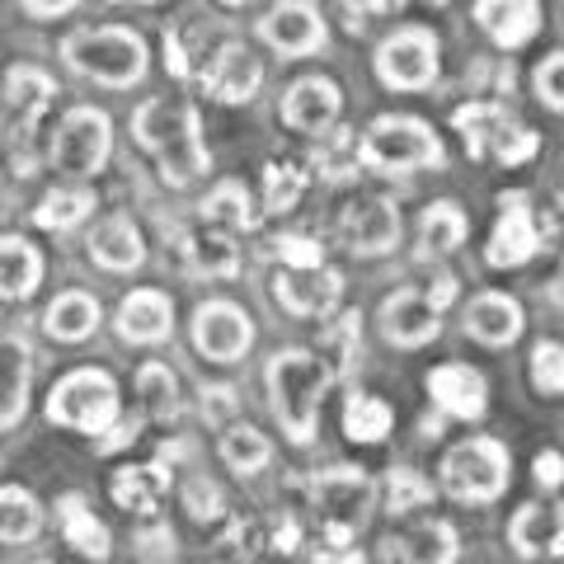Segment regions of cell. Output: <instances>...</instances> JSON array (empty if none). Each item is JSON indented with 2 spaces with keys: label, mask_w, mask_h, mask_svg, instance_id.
Instances as JSON below:
<instances>
[{
  "label": "cell",
  "mask_w": 564,
  "mask_h": 564,
  "mask_svg": "<svg viewBox=\"0 0 564 564\" xmlns=\"http://www.w3.org/2000/svg\"><path fill=\"white\" fill-rule=\"evenodd\" d=\"M339 381L334 367L311 348H278L269 367H263V386H269V410L278 429L288 433V443L306 447L315 429H321V404L329 386Z\"/></svg>",
  "instance_id": "cell-1"
},
{
  "label": "cell",
  "mask_w": 564,
  "mask_h": 564,
  "mask_svg": "<svg viewBox=\"0 0 564 564\" xmlns=\"http://www.w3.org/2000/svg\"><path fill=\"white\" fill-rule=\"evenodd\" d=\"M132 137L141 151L155 155L161 180L170 188H188L193 180H203L212 170V155L203 147L198 109L188 99H147L132 113Z\"/></svg>",
  "instance_id": "cell-2"
},
{
  "label": "cell",
  "mask_w": 564,
  "mask_h": 564,
  "mask_svg": "<svg viewBox=\"0 0 564 564\" xmlns=\"http://www.w3.org/2000/svg\"><path fill=\"white\" fill-rule=\"evenodd\" d=\"M62 57L70 70H80V76L95 85H109V90H132V85L147 76V43H141V33L122 29V24L76 29L62 43Z\"/></svg>",
  "instance_id": "cell-3"
},
{
  "label": "cell",
  "mask_w": 564,
  "mask_h": 564,
  "mask_svg": "<svg viewBox=\"0 0 564 564\" xmlns=\"http://www.w3.org/2000/svg\"><path fill=\"white\" fill-rule=\"evenodd\" d=\"M358 161L377 174H414L443 165V141L423 118L410 113H381L367 122L358 141Z\"/></svg>",
  "instance_id": "cell-4"
},
{
  "label": "cell",
  "mask_w": 564,
  "mask_h": 564,
  "mask_svg": "<svg viewBox=\"0 0 564 564\" xmlns=\"http://www.w3.org/2000/svg\"><path fill=\"white\" fill-rule=\"evenodd\" d=\"M508 480H513V456L499 437H466L456 443L443 466H437V485L456 503H494L503 499Z\"/></svg>",
  "instance_id": "cell-5"
},
{
  "label": "cell",
  "mask_w": 564,
  "mask_h": 564,
  "mask_svg": "<svg viewBox=\"0 0 564 564\" xmlns=\"http://www.w3.org/2000/svg\"><path fill=\"white\" fill-rule=\"evenodd\" d=\"M311 508L329 541H352L377 508V480L362 466H329L311 480Z\"/></svg>",
  "instance_id": "cell-6"
},
{
  "label": "cell",
  "mask_w": 564,
  "mask_h": 564,
  "mask_svg": "<svg viewBox=\"0 0 564 564\" xmlns=\"http://www.w3.org/2000/svg\"><path fill=\"white\" fill-rule=\"evenodd\" d=\"M47 419L70 433H104L118 423V386L99 367H76L47 395Z\"/></svg>",
  "instance_id": "cell-7"
},
{
  "label": "cell",
  "mask_w": 564,
  "mask_h": 564,
  "mask_svg": "<svg viewBox=\"0 0 564 564\" xmlns=\"http://www.w3.org/2000/svg\"><path fill=\"white\" fill-rule=\"evenodd\" d=\"M109 151H113V122L95 104H76L57 137H52V165L70 180H95V174L109 165Z\"/></svg>",
  "instance_id": "cell-8"
},
{
  "label": "cell",
  "mask_w": 564,
  "mask_h": 564,
  "mask_svg": "<svg viewBox=\"0 0 564 564\" xmlns=\"http://www.w3.org/2000/svg\"><path fill=\"white\" fill-rule=\"evenodd\" d=\"M377 80L386 90H429L437 80V39L423 24H404L377 47Z\"/></svg>",
  "instance_id": "cell-9"
},
{
  "label": "cell",
  "mask_w": 564,
  "mask_h": 564,
  "mask_svg": "<svg viewBox=\"0 0 564 564\" xmlns=\"http://www.w3.org/2000/svg\"><path fill=\"white\" fill-rule=\"evenodd\" d=\"M193 334V348L203 352L207 362H240L245 352L254 348V321L250 311L236 306V302H203L188 321Z\"/></svg>",
  "instance_id": "cell-10"
},
{
  "label": "cell",
  "mask_w": 564,
  "mask_h": 564,
  "mask_svg": "<svg viewBox=\"0 0 564 564\" xmlns=\"http://www.w3.org/2000/svg\"><path fill=\"white\" fill-rule=\"evenodd\" d=\"M259 39L278 57H311V52H321L329 43V29L315 0H273V10L259 20Z\"/></svg>",
  "instance_id": "cell-11"
},
{
  "label": "cell",
  "mask_w": 564,
  "mask_h": 564,
  "mask_svg": "<svg viewBox=\"0 0 564 564\" xmlns=\"http://www.w3.org/2000/svg\"><path fill=\"white\" fill-rule=\"evenodd\" d=\"M344 296V273L339 269H282L273 278V302L292 315V321H329Z\"/></svg>",
  "instance_id": "cell-12"
},
{
  "label": "cell",
  "mask_w": 564,
  "mask_h": 564,
  "mask_svg": "<svg viewBox=\"0 0 564 564\" xmlns=\"http://www.w3.org/2000/svg\"><path fill=\"white\" fill-rule=\"evenodd\" d=\"M377 325H381V339L395 344V348H423L443 334V306L429 302V292H414L404 288L395 296H386L381 311H377Z\"/></svg>",
  "instance_id": "cell-13"
},
{
  "label": "cell",
  "mask_w": 564,
  "mask_h": 564,
  "mask_svg": "<svg viewBox=\"0 0 564 564\" xmlns=\"http://www.w3.org/2000/svg\"><path fill=\"white\" fill-rule=\"evenodd\" d=\"M339 240L348 245L352 254H362V259L391 254L395 240H400V212H395V203H386V198H352L339 212Z\"/></svg>",
  "instance_id": "cell-14"
},
{
  "label": "cell",
  "mask_w": 564,
  "mask_h": 564,
  "mask_svg": "<svg viewBox=\"0 0 564 564\" xmlns=\"http://www.w3.org/2000/svg\"><path fill=\"white\" fill-rule=\"evenodd\" d=\"M263 85V66L245 43H221L203 66V90L217 104H250Z\"/></svg>",
  "instance_id": "cell-15"
},
{
  "label": "cell",
  "mask_w": 564,
  "mask_h": 564,
  "mask_svg": "<svg viewBox=\"0 0 564 564\" xmlns=\"http://www.w3.org/2000/svg\"><path fill=\"white\" fill-rule=\"evenodd\" d=\"M339 109H344V90L325 76H302V80L288 85V95H282V122H288L292 132H306V137L329 132Z\"/></svg>",
  "instance_id": "cell-16"
},
{
  "label": "cell",
  "mask_w": 564,
  "mask_h": 564,
  "mask_svg": "<svg viewBox=\"0 0 564 564\" xmlns=\"http://www.w3.org/2000/svg\"><path fill=\"white\" fill-rule=\"evenodd\" d=\"M113 329L122 344H137V348H151V344H165L174 334V302L155 288H137L118 302L113 315Z\"/></svg>",
  "instance_id": "cell-17"
},
{
  "label": "cell",
  "mask_w": 564,
  "mask_h": 564,
  "mask_svg": "<svg viewBox=\"0 0 564 564\" xmlns=\"http://www.w3.org/2000/svg\"><path fill=\"white\" fill-rule=\"evenodd\" d=\"M462 329H466V339L485 344V348H513L527 329V315L508 292H480L466 302Z\"/></svg>",
  "instance_id": "cell-18"
},
{
  "label": "cell",
  "mask_w": 564,
  "mask_h": 564,
  "mask_svg": "<svg viewBox=\"0 0 564 564\" xmlns=\"http://www.w3.org/2000/svg\"><path fill=\"white\" fill-rule=\"evenodd\" d=\"M499 207H503V217L494 226L485 259H489V269H518V263H527L541 250V236L532 226V212H527V193H503Z\"/></svg>",
  "instance_id": "cell-19"
},
{
  "label": "cell",
  "mask_w": 564,
  "mask_h": 564,
  "mask_svg": "<svg viewBox=\"0 0 564 564\" xmlns=\"http://www.w3.org/2000/svg\"><path fill=\"white\" fill-rule=\"evenodd\" d=\"M429 395H433V404L443 414H452V419H480L485 410H489V386H485V377L475 372V367H466V362H443V367H433L429 372Z\"/></svg>",
  "instance_id": "cell-20"
},
{
  "label": "cell",
  "mask_w": 564,
  "mask_h": 564,
  "mask_svg": "<svg viewBox=\"0 0 564 564\" xmlns=\"http://www.w3.org/2000/svg\"><path fill=\"white\" fill-rule=\"evenodd\" d=\"M508 545L522 560H560L564 551V518L555 503H522L508 522Z\"/></svg>",
  "instance_id": "cell-21"
},
{
  "label": "cell",
  "mask_w": 564,
  "mask_h": 564,
  "mask_svg": "<svg viewBox=\"0 0 564 564\" xmlns=\"http://www.w3.org/2000/svg\"><path fill=\"white\" fill-rule=\"evenodd\" d=\"M475 24L489 33L494 47L513 52V47L536 39V29H541V0H480V6H475Z\"/></svg>",
  "instance_id": "cell-22"
},
{
  "label": "cell",
  "mask_w": 564,
  "mask_h": 564,
  "mask_svg": "<svg viewBox=\"0 0 564 564\" xmlns=\"http://www.w3.org/2000/svg\"><path fill=\"white\" fill-rule=\"evenodd\" d=\"M29 381H33V348L20 334H6L0 339V433L24 419Z\"/></svg>",
  "instance_id": "cell-23"
},
{
  "label": "cell",
  "mask_w": 564,
  "mask_h": 564,
  "mask_svg": "<svg viewBox=\"0 0 564 564\" xmlns=\"http://www.w3.org/2000/svg\"><path fill=\"white\" fill-rule=\"evenodd\" d=\"M90 259L99 269L109 273H137L141 263H147V245H141V231L128 212H113V217H104L90 236Z\"/></svg>",
  "instance_id": "cell-24"
},
{
  "label": "cell",
  "mask_w": 564,
  "mask_h": 564,
  "mask_svg": "<svg viewBox=\"0 0 564 564\" xmlns=\"http://www.w3.org/2000/svg\"><path fill=\"white\" fill-rule=\"evenodd\" d=\"M99 321H104L99 302L90 292H80V288L57 292V302H47V311H43V329L57 344H85L99 329Z\"/></svg>",
  "instance_id": "cell-25"
},
{
  "label": "cell",
  "mask_w": 564,
  "mask_h": 564,
  "mask_svg": "<svg viewBox=\"0 0 564 564\" xmlns=\"http://www.w3.org/2000/svg\"><path fill=\"white\" fill-rule=\"evenodd\" d=\"M43 282V254L24 236H0V302H24Z\"/></svg>",
  "instance_id": "cell-26"
},
{
  "label": "cell",
  "mask_w": 564,
  "mask_h": 564,
  "mask_svg": "<svg viewBox=\"0 0 564 564\" xmlns=\"http://www.w3.org/2000/svg\"><path fill=\"white\" fill-rule=\"evenodd\" d=\"M184 259H188L193 273L217 278V282L240 273V250H236L231 231H221V226H198V231H188L184 236Z\"/></svg>",
  "instance_id": "cell-27"
},
{
  "label": "cell",
  "mask_w": 564,
  "mask_h": 564,
  "mask_svg": "<svg viewBox=\"0 0 564 564\" xmlns=\"http://www.w3.org/2000/svg\"><path fill=\"white\" fill-rule=\"evenodd\" d=\"M57 522H62L66 545H76L80 555H90V560H109L113 555L109 527L95 518V508H85V494H66V499H57Z\"/></svg>",
  "instance_id": "cell-28"
},
{
  "label": "cell",
  "mask_w": 564,
  "mask_h": 564,
  "mask_svg": "<svg viewBox=\"0 0 564 564\" xmlns=\"http://www.w3.org/2000/svg\"><path fill=\"white\" fill-rule=\"evenodd\" d=\"M137 400H141V414L155 419V423H174L184 414L180 377H174L165 362H147L137 372Z\"/></svg>",
  "instance_id": "cell-29"
},
{
  "label": "cell",
  "mask_w": 564,
  "mask_h": 564,
  "mask_svg": "<svg viewBox=\"0 0 564 564\" xmlns=\"http://www.w3.org/2000/svg\"><path fill=\"white\" fill-rule=\"evenodd\" d=\"M462 541H456L452 522H419L400 536V560L404 564H456Z\"/></svg>",
  "instance_id": "cell-30"
},
{
  "label": "cell",
  "mask_w": 564,
  "mask_h": 564,
  "mask_svg": "<svg viewBox=\"0 0 564 564\" xmlns=\"http://www.w3.org/2000/svg\"><path fill=\"white\" fill-rule=\"evenodd\" d=\"M203 217L212 226H221V231H254V226H259V207H254L250 188H245L240 180H226V184H217L203 198Z\"/></svg>",
  "instance_id": "cell-31"
},
{
  "label": "cell",
  "mask_w": 564,
  "mask_h": 564,
  "mask_svg": "<svg viewBox=\"0 0 564 564\" xmlns=\"http://www.w3.org/2000/svg\"><path fill=\"white\" fill-rule=\"evenodd\" d=\"M165 489H170L165 466H122L113 475V499L128 508V513H155Z\"/></svg>",
  "instance_id": "cell-32"
},
{
  "label": "cell",
  "mask_w": 564,
  "mask_h": 564,
  "mask_svg": "<svg viewBox=\"0 0 564 564\" xmlns=\"http://www.w3.org/2000/svg\"><path fill=\"white\" fill-rule=\"evenodd\" d=\"M43 532V503L20 485H0V541L24 545Z\"/></svg>",
  "instance_id": "cell-33"
},
{
  "label": "cell",
  "mask_w": 564,
  "mask_h": 564,
  "mask_svg": "<svg viewBox=\"0 0 564 564\" xmlns=\"http://www.w3.org/2000/svg\"><path fill=\"white\" fill-rule=\"evenodd\" d=\"M466 231H470L466 212L456 207V203H447V198L443 203H429V207H423V217H419V240H423V250H429V254L462 250Z\"/></svg>",
  "instance_id": "cell-34"
},
{
  "label": "cell",
  "mask_w": 564,
  "mask_h": 564,
  "mask_svg": "<svg viewBox=\"0 0 564 564\" xmlns=\"http://www.w3.org/2000/svg\"><path fill=\"white\" fill-rule=\"evenodd\" d=\"M221 462L236 475H259L273 462V443L259 429H250V423H226L221 429Z\"/></svg>",
  "instance_id": "cell-35"
},
{
  "label": "cell",
  "mask_w": 564,
  "mask_h": 564,
  "mask_svg": "<svg viewBox=\"0 0 564 564\" xmlns=\"http://www.w3.org/2000/svg\"><path fill=\"white\" fill-rule=\"evenodd\" d=\"M95 212V193L90 188H52L43 193V203L33 207V221L47 226V231H70Z\"/></svg>",
  "instance_id": "cell-36"
},
{
  "label": "cell",
  "mask_w": 564,
  "mask_h": 564,
  "mask_svg": "<svg viewBox=\"0 0 564 564\" xmlns=\"http://www.w3.org/2000/svg\"><path fill=\"white\" fill-rule=\"evenodd\" d=\"M52 95H57V85H52L47 70H39V66H10V70H6V99H10L24 118L43 113L47 104H52Z\"/></svg>",
  "instance_id": "cell-37"
},
{
  "label": "cell",
  "mask_w": 564,
  "mask_h": 564,
  "mask_svg": "<svg viewBox=\"0 0 564 564\" xmlns=\"http://www.w3.org/2000/svg\"><path fill=\"white\" fill-rule=\"evenodd\" d=\"M391 404L377 400V395H352L348 410H344V433L352 437V443H381L386 433H391Z\"/></svg>",
  "instance_id": "cell-38"
},
{
  "label": "cell",
  "mask_w": 564,
  "mask_h": 564,
  "mask_svg": "<svg viewBox=\"0 0 564 564\" xmlns=\"http://www.w3.org/2000/svg\"><path fill=\"white\" fill-rule=\"evenodd\" d=\"M358 339H362V315L358 311H344V315H334V321L325 325V334H321V358L334 367V377H344L348 362L358 358Z\"/></svg>",
  "instance_id": "cell-39"
},
{
  "label": "cell",
  "mask_w": 564,
  "mask_h": 564,
  "mask_svg": "<svg viewBox=\"0 0 564 564\" xmlns=\"http://www.w3.org/2000/svg\"><path fill=\"white\" fill-rule=\"evenodd\" d=\"M306 188V174L288 165V161H269L263 165V212H292L296 198Z\"/></svg>",
  "instance_id": "cell-40"
},
{
  "label": "cell",
  "mask_w": 564,
  "mask_h": 564,
  "mask_svg": "<svg viewBox=\"0 0 564 564\" xmlns=\"http://www.w3.org/2000/svg\"><path fill=\"white\" fill-rule=\"evenodd\" d=\"M433 499V485L423 480L419 470H410V466H395L391 470V480H386V503H391V513L400 518V513H414V508H423Z\"/></svg>",
  "instance_id": "cell-41"
},
{
  "label": "cell",
  "mask_w": 564,
  "mask_h": 564,
  "mask_svg": "<svg viewBox=\"0 0 564 564\" xmlns=\"http://www.w3.org/2000/svg\"><path fill=\"white\" fill-rule=\"evenodd\" d=\"M456 128L466 132L470 155H485L489 137L503 128V109H499V104H470V109H456Z\"/></svg>",
  "instance_id": "cell-42"
},
{
  "label": "cell",
  "mask_w": 564,
  "mask_h": 564,
  "mask_svg": "<svg viewBox=\"0 0 564 564\" xmlns=\"http://www.w3.org/2000/svg\"><path fill=\"white\" fill-rule=\"evenodd\" d=\"M532 386H536L541 395H551V400L564 391V348H560L555 339H551V344L541 339V344L532 348Z\"/></svg>",
  "instance_id": "cell-43"
},
{
  "label": "cell",
  "mask_w": 564,
  "mask_h": 564,
  "mask_svg": "<svg viewBox=\"0 0 564 564\" xmlns=\"http://www.w3.org/2000/svg\"><path fill=\"white\" fill-rule=\"evenodd\" d=\"M321 155H315V165H321L325 174H348V170H358V137H348L344 128L339 132H321Z\"/></svg>",
  "instance_id": "cell-44"
},
{
  "label": "cell",
  "mask_w": 564,
  "mask_h": 564,
  "mask_svg": "<svg viewBox=\"0 0 564 564\" xmlns=\"http://www.w3.org/2000/svg\"><path fill=\"white\" fill-rule=\"evenodd\" d=\"M560 70H564V57H560V52H551V57H545L541 66H536V99L545 104V109H551V113H560L564 109V90H560Z\"/></svg>",
  "instance_id": "cell-45"
},
{
  "label": "cell",
  "mask_w": 564,
  "mask_h": 564,
  "mask_svg": "<svg viewBox=\"0 0 564 564\" xmlns=\"http://www.w3.org/2000/svg\"><path fill=\"white\" fill-rule=\"evenodd\" d=\"M532 151H536V132H527V128H499L494 132V155H499L503 165H518Z\"/></svg>",
  "instance_id": "cell-46"
},
{
  "label": "cell",
  "mask_w": 564,
  "mask_h": 564,
  "mask_svg": "<svg viewBox=\"0 0 564 564\" xmlns=\"http://www.w3.org/2000/svg\"><path fill=\"white\" fill-rule=\"evenodd\" d=\"M278 259L288 263V269H315V263H325V250L306 236H278Z\"/></svg>",
  "instance_id": "cell-47"
},
{
  "label": "cell",
  "mask_w": 564,
  "mask_h": 564,
  "mask_svg": "<svg viewBox=\"0 0 564 564\" xmlns=\"http://www.w3.org/2000/svg\"><path fill=\"white\" fill-rule=\"evenodd\" d=\"M334 6H339L348 33H362V29H367V20H377V14L391 10V0H334Z\"/></svg>",
  "instance_id": "cell-48"
},
{
  "label": "cell",
  "mask_w": 564,
  "mask_h": 564,
  "mask_svg": "<svg viewBox=\"0 0 564 564\" xmlns=\"http://www.w3.org/2000/svg\"><path fill=\"white\" fill-rule=\"evenodd\" d=\"M188 513L193 518H221V494H217V485L193 480L188 485Z\"/></svg>",
  "instance_id": "cell-49"
},
{
  "label": "cell",
  "mask_w": 564,
  "mask_h": 564,
  "mask_svg": "<svg viewBox=\"0 0 564 564\" xmlns=\"http://www.w3.org/2000/svg\"><path fill=\"white\" fill-rule=\"evenodd\" d=\"M236 410V391L231 386H212V391H203V414L212 419H221V429H226V414Z\"/></svg>",
  "instance_id": "cell-50"
},
{
  "label": "cell",
  "mask_w": 564,
  "mask_h": 564,
  "mask_svg": "<svg viewBox=\"0 0 564 564\" xmlns=\"http://www.w3.org/2000/svg\"><path fill=\"white\" fill-rule=\"evenodd\" d=\"M80 0H24V10L33 14V20H57V14L66 10H76Z\"/></svg>",
  "instance_id": "cell-51"
},
{
  "label": "cell",
  "mask_w": 564,
  "mask_h": 564,
  "mask_svg": "<svg viewBox=\"0 0 564 564\" xmlns=\"http://www.w3.org/2000/svg\"><path fill=\"white\" fill-rule=\"evenodd\" d=\"M315 564H362V555L352 551L348 541H334V545H325V551H315Z\"/></svg>",
  "instance_id": "cell-52"
},
{
  "label": "cell",
  "mask_w": 564,
  "mask_h": 564,
  "mask_svg": "<svg viewBox=\"0 0 564 564\" xmlns=\"http://www.w3.org/2000/svg\"><path fill=\"white\" fill-rule=\"evenodd\" d=\"M560 466H564L560 452H541V456H536V480H541L545 489H555V485H560Z\"/></svg>",
  "instance_id": "cell-53"
},
{
  "label": "cell",
  "mask_w": 564,
  "mask_h": 564,
  "mask_svg": "<svg viewBox=\"0 0 564 564\" xmlns=\"http://www.w3.org/2000/svg\"><path fill=\"white\" fill-rule=\"evenodd\" d=\"M221 6H231V10H245V6H259V0H221Z\"/></svg>",
  "instance_id": "cell-54"
},
{
  "label": "cell",
  "mask_w": 564,
  "mask_h": 564,
  "mask_svg": "<svg viewBox=\"0 0 564 564\" xmlns=\"http://www.w3.org/2000/svg\"><path fill=\"white\" fill-rule=\"evenodd\" d=\"M113 6H161V0H113Z\"/></svg>",
  "instance_id": "cell-55"
},
{
  "label": "cell",
  "mask_w": 564,
  "mask_h": 564,
  "mask_svg": "<svg viewBox=\"0 0 564 564\" xmlns=\"http://www.w3.org/2000/svg\"><path fill=\"white\" fill-rule=\"evenodd\" d=\"M33 564H47V560H33Z\"/></svg>",
  "instance_id": "cell-56"
},
{
  "label": "cell",
  "mask_w": 564,
  "mask_h": 564,
  "mask_svg": "<svg viewBox=\"0 0 564 564\" xmlns=\"http://www.w3.org/2000/svg\"><path fill=\"white\" fill-rule=\"evenodd\" d=\"M433 6H443V0H433Z\"/></svg>",
  "instance_id": "cell-57"
}]
</instances>
